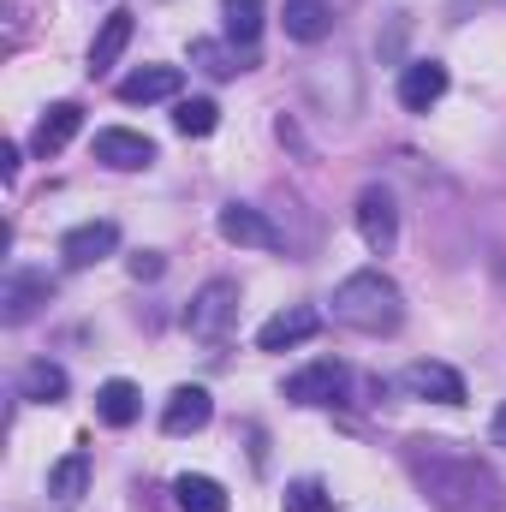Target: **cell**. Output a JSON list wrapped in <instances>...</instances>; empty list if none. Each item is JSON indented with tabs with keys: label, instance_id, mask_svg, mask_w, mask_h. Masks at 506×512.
Instances as JSON below:
<instances>
[{
	"label": "cell",
	"instance_id": "6da1fadb",
	"mask_svg": "<svg viewBox=\"0 0 506 512\" xmlns=\"http://www.w3.org/2000/svg\"><path fill=\"white\" fill-rule=\"evenodd\" d=\"M405 465H411V477L423 483V495L441 512H501L506 501L501 477L477 453H459L447 441H411Z\"/></svg>",
	"mask_w": 506,
	"mask_h": 512
},
{
	"label": "cell",
	"instance_id": "7a4b0ae2",
	"mask_svg": "<svg viewBox=\"0 0 506 512\" xmlns=\"http://www.w3.org/2000/svg\"><path fill=\"white\" fill-rule=\"evenodd\" d=\"M334 322L340 328H352V334H393L399 322H405V292L381 274V268H358V274H346L340 286H334Z\"/></svg>",
	"mask_w": 506,
	"mask_h": 512
},
{
	"label": "cell",
	"instance_id": "3957f363",
	"mask_svg": "<svg viewBox=\"0 0 506 512\" xmlns=\"http://www.w3.org/2000/svg\"><path fill=\"white\" fill-rule=\"evenodd\" d=\"M233 322H239V280H209L185 304V334L191 340H221Z\"/></svg>",
	"mask_w": 506,
	"mask_h": 512
},
{
	"label": "cell",
	"instance_id": "277c9868",
	"mask_svg": "<svg viewBox=\"0 0 506 512\" xmlns=\"http://www.w3.org/2000/svg\"><path fill=\"white\" fill-rule=\"evenodd\" d=\"M399 387L411 399H435V405H465V376L453 364H435V358H417L399 370Z\"/></svg>",
	"mask_w": 506,
	"mask_h": 512
},
{
	"label": "cell",
	"instance_id": "5b68a950",
	"mask_svg": "<svg viewBox=\"0 0 506 512\" xmlns=\"http://www.w3.org/2000/svg\"><path fill=\"white\" fill-rule=\"evenodd\" d=\"M48 298H54V280H48V274L12 268V274H6V286H0V322H6V328H24Z\"/></svg>",
	"mask_w": 506,
	"mask_h": 512
},
{
	"label": "cell",
	"instance_id": "8992f818",
	"mask_svg": "<svg viewBox=\"0 0 506 512\" xmlns=\"http://www.w3.org/2000/svg\"><path fill=\"white\" fill-rule=\"evenodd\" d=\"M322 334V316L310 310V304H286V310H274L262 328H256V352H292V346H304V340H316Z\"/></svg>",
	"mask_w": 506,
	"mask_h": 512
},
{
	"label": "cell",
	"instance_id": "52a82bcc",
	"mask_svg": "<svg viewBox=\"0 0 506 512\" xmlns=\"http://www.w3.org/2000/svg\"><path fill=\"white\" fill-rule=\"evenodd\" d=\"M358 233H364V245L376 256H387L393 245H399V209H393V197L381 191V185H370V191H358Z\"/></svg>",
	"mask_w": 506,
	"mask_h": 512
},
{
	"label": "cell",
	"instance_id": "ba28073f",
	"mask_svg": "<svg viewBox=\"0 0 506 512\" xmlns=\"http://www.w3.org/2000/svg\"><path fill=\"white\" fill-rule=\"evenodd\" d=\"M340 393H346V364L340 358H316L298 376H286V399L292 405H334Z\"/></svg>",
	"mask_w": 506,
	"mask_h": 512
},
{
	"label": "cell",
	"instance_id": "9c48e42d",
	"mask_svg": "<svg viewBox=\"0 0 506 512\" xmlns=\"http://www.w3.org/2000/svg\"><path fill=\"white\" fill-rule=\"evenodd\" d=\"M215 227H221V239H227V245H239V251H280L274 221H268L262 209H251V203H227Z\"/></svg>",
	"mask_w": 506,
	"mask_h": 512
},
{
	"label": "cell",
	"instance_id": "30bf717a",
	"mask_svg": "<svg viewBox=\"0 0 506 512\" xmlns=\"http://www.w3.org/2000/svg\"><path fill=\"white\" fill-rule=\"evenodd\" d=\"M114 251H120V227L114 221H84V227H72L60 239V262L66 268H96V262H108Z\"/></svg>",
	"mask_w": 506,
	"mask_h": 512
},
{
	"label": "cell",
	"instance_id": "8fae6325",
	"mask_svg": "<svg viewBox=\"0 0 506 512\" xmlns=\"http://www.w3.org/2000/svg\"><path fill=\"white\" fill-rule=\"evenodd\" d=\"M441 96H447V66L441 60H411L399 72V108L405 114H429Z\"/></svg>",
	"mask_w": 506,
	"mask_h": 512
},
{
	"label": "cell",
	"instance_id": "7c38bea8",
	"mask_svg": "<svg viewBox=\"0 0 506 512\" xmlns=\"http://www.w3.org/2000/svg\"><path fill=\"white\" fill-rule=\"evenodd\" d=\"M96 161H102V167H114V173H137V167H149V161H155V143H149L143 131L108 126V131H96Z\"/></svg>",
	"mask_w": 506,
	"mask_h": 512
},
{
	"label": "cell",
	"instance_id": "4fadbf2b",
	"mask_svg": "<svg viewBox=\"0 0 506 512\" xmlns=\"http://www.w3.org/2000/svg\"><path fill=\"white\" fill-rule=\"evenodd\" d=\"M209 417H215L209 387H173L167 405H161V429L167 435H197V429H209Z\"/></svg>",
	"mask_w": 506,
	"mask_h": 512
},
{
	"label": "cell",
	"instance_id": "5bb4252c",
	"mask_svg": "<svg viewBox=\"0 0 506 512\" xmlns=\"http://www.w3.org/2000/svg\"><path fill=\"white\" fill-rule=\"evenodd\" d=\"M78 126H84V108H78V102H54V108H42V120L30 131V149L48 161V155H60V149L78 137Z\"/></svg>",
	"mask_w": 506,
	"mask_h": 512
},
{
	"label": "cell",
	"instance_id": "9a60e30c",
	"mask_svg": "<svg viewBox=\"0 0 506 512\" xmlns=\"http://www.w3.org/2000/svg\"><path fill=\"white\" fill-rule=\"evenodd\" d=\"M179 96V66H137L131 78H120V102L149 108V102H173Z\"/></svg>",
	"mask_w": 506,
	"mask_h": 512
},
{
	"label": "cell",
	"instance_id": "2e32d148",
	"mask_svg": "<svg viewBox=\"0 0 506 512\" xmlns=\"http://www.w3.org/2000/svg\"><path fill=\"white\" fill-rule=\"evenodd\" d=\"M137 411H143V393H137L126 376H114V382L96 387V417H102L108 429H131V423H137Z\"/></svg>",
	"mask_w": 506,
	"mask_h": 512
},
{
	"label": "cell",
	"instance_id": "e0dca14e",
	"mask_svg": "<svg viewBox=\"0 0 506 512\" xmlns=\"http://www.w3.org/2000/svg\"><path fill=\"white\" fill-rule=\"evenodd\" d=\"M334 30V0H286V36L292 42H322Z\"/></svg>",
	"mask_w": 506,
	"mask_h": 512
},
{
	"label": "cell",
	"instance_id": "ac0fdd59",
	"mask_svg": "<svg viewBox=\"0 0 506 512\" xmlns=\"http://www.w3.org/2000/svg\"><path fill=\"white\" fill-rule=\"evenodd\" d=\"M48 495H54L60 507H78V501L90 495V459H84V453H66V459L48 471Z\"/></svg>",
	"mask_w": 506,
	"mask_h": 512
},
{
	"label": "cell",
	"instance_id": "d6986e66",
	"mask_svg": "<svg viewBox=\"0 0 506 512\" xmlns=\"http://www.w3.org/2000/svg\"><path fill=\"white\" fill-rule=\"evenodd\" d=\"M221 30H227L233 48L251 54L256 36H262V0H221Z\"/></svg>",
	"mask_w": 506,
	"mask_h": 512
},
{
	"label": "cell",
	"instance_id": "ffe728a7",
	"mask_svg": "<svg viewBox=\"0 0 506 512\" xmlns=\"http://www.w3.org/2000/svg\"><path fill=\"white\" fill-rule=\"evenodd\" d=\"M18 393H24L30 405H60V399H66V370L48 364V358H36V364L18 376Z\"/></svg>",
	"mask_w": 506,
	"mask_h": 512
},
{
	"label": "cell",
	"instance_id": "44dd1931",
	"mask_svg": "<svg viewBox=\"0 0 506 512\" xmlns=\"http://www.w3.org/2000/svg\"><path fill=\"white\" fill-rule=\"evenodd\" d=\"M131 42V12H108V24L96 30V42H90V72H108L120 54H126Z\"/></svg>",
	"mask_w": 506,
	"mask_h": 512
},
{
	"label": "cell",
	"instance_id": "7402d4cb",
	"mask_svg": "<svg viewBox=\"0 0 506 512\" xmlns=\"http://www.w3.org/2000/svg\"><path fill=\"white\" fill-rule=\"evenodd\" d=\"M173 495H179V512H227V489L215 477H197V471H185L173 483Z\"/></svg>",
	"mask_w": 506,
	"mask_h": 512
},
{
	"label": "cell",
	"instance_id": "603a6c76",
	"mask_svg": "<svg viewBox=\"0 0 506 512\" xmlns=\"http://www.w3.org/2000/svg\"><path fill=\"white\" fill-rule=\"evenodd\" d=\"M191 66H203L209 78H233V72L251 66V54H239V48H227V42H191Z\"/></svg>",
	"mask_w": 506,
	"mask_h": 512
},
{
	"label": "cell",
	"instance_id": "cb8c5ba5",
	"mask_svg": "<svg viewBox=\"0 0 506 512\" xmlns=\"http://www.w3.org/2000/svg\"><path fill=\"white\" fill-rule=\"evenodd\" d=\"M173 126H179V137H209V131L221 126V108L209 96H191V102L173 108Z\"/></svg>",
	"mask_w": 506,
	"mask_h": 512
},
{
	"label": "cell",
	"instance_id": "d4e9b609",
	"mask_svg": "<svg viewBox=\"0 0 506 512\" xmlns=\"http://www.w3.org/2000/svg\"><path fill=\"white\" fill-rule=\"evenodd\" d=\"M280 507H286V512H334V495H328V483H322V477H298V483H286Z\"/></svg>",
	"mask_w": 506,
	"mask_h": 512
},
{
	"label": "cell",
	"instance_id": "484cf974",
	"mask_svg": "<svg viewBox=\"0 0 506 512\" xmlns=\"http://www.w3.org/2000/svg\"><path fill=\"white\" fill-rule=\"evenodd\" d=\"M126 268H131V280H161V268H167V256H161V251H137V256L126 262Z\"/></svg>",
	"mask_w": 506,
	"mask_h": 512
},
{
	"label": "cell",
	"instance_id": "4316f807",
	"mask_svg": "<svg viewBox=\"0 0 506 512\" xmlns=\"http://www.w3.org/2000/svg\"><path fill=\"white\" fill-rule=\"evenodd\" d=\"M0 173L18 179V143H0Z\"/></svg>",
	"mask_w": 506,
	"mask_h": 512
},
{
	"label": "cell",
	"instance_id": "83f0119b",
	"mask_svg": "<svg viewBox=\"0 0 506 512\" xmlns=\"http://www.w3.org/2000/svg\"><path fill=\"white\" fill-rule=\"evenodd\" d=\"M489 435H495V447H506V405L495 411V423H489Z\"/></svg>",
	"mask_w": 506,
	"mask_h": 512
}]
</instances>
